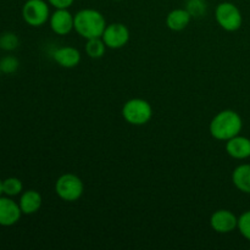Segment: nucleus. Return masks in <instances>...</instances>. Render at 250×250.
Wrapping results in <instances>:
<instances>
[{"label":"nucleus","instance_id":"11","mask_svg":"<svg viewBox=\"0 0 250 250\" xmlns=\"http://www.w3.org/2000/svg\"><path fill=\"white\" fill-rule=\"evenodd\" d=\"M226 151L231 158L236 160H244L250 158V139L241 134L229 139L226 143Z\"/></svg>","mask_w":250,"mask_h":250},{"label":"nucleus","instance_id":"16","mask_svg":"<svg viewBox=\"0 0 250 250\" xmlns=\"http://www.w3.org/2000/svg\"><path fill=\"white\" fill-rule=\"evenodd\" d=\"M107 46L105 45L104 41L100 38H90L87 39V43H85V53L89 58L92 59H100L104 56L105 50H106Z\"/></svg>","mask_w":250,"mask_h":250},{"label":"nucleus","instance_id":"13","mask_svg":"<svg viewBox=\"0 0 250 250\" xmlns=\"http://www.w3.org/2000/svg\"><path fill=\"white\" fill-rule=\"evenodd\" d=\"M42 203H43V199H42L41 193L34 189L22 192L19 200L20 209L23 215H33L38 212L42 207Z\"/></svg>","mask_w":250,"mask_h":250},{"label":"nucleus","instance_id":"21","mask_svg":"<svg viewBox=\"0 0 250 250\" xmlns=\"http://www.w3.org/2000/svg\"><path fill=\"white\" fill-rule=\"evenodd\" d=\"M187 10L192 16L200 17L207 11V2L205 0H188Z\"/></svg>","mask_w":250,"mask_h":250},{"label":"nucleus","instance_id":"5","mask_svg":"<svg viewBox=\"0 0 250 250\" xmlns=\"http://www.w3.org/2000/svg\"><path fill=\"white\" fill-rule=\"evenodd\" d=\"M215 19L222 29L227 32L238 31L243 23L241 10L233 2H220L215 10Z\"/></svg>","mask_w":250,"mask_h":250},{"label":"nucleus","instance_id":"1","mask_svg":"<svg viewBox=\"0 0 250 250\" xmlns=\"http://www.w3.org/2000/svg\"><path fill=\"white\" fill-rule=\"evenodd\" d=\"M243 128V120L234 110H222L211 120L209 126L210 134L217 141L227 142L238 136Z\"/></svg>","mask_w":250,"mask_h":250},{"label":"nucleus","instance_id":"17","mask_svg":"<svg viewBox=\"0 0 250 250\" xmlns=\"http://www.w3.org/2000/svg\"><path fill=\"white\" fill-rule=\"evenodd\" d=\"M23 192V183L17 177H7L2 181V194L7 197H17Z\"/></svg>","mask_w":250,"mask_h":250},{"label":"nucleus","instance_id":"12","mask_svg":"<svg viewBox=\"0 0 250 250\" xmlns=\"http://www.w3.org/2000/svg\"><path fill=\"white\" fill-rule=\"evenodd\" d=\"M80 50L75 46H61L53 53V59L65 68H73L81 62Z\"/></svg>","mask_w":250,"mask_h":250},{"label":"nucleus","instance_id":"23","mask_svg":"<svg viewBox=\"0 0 250 250\" xmlns=\"http://www.w3.org/2000/svg\"><path fill=\"white\" fill-rule=\"evenodd\" d=\"M0 195H2V180H0Z\"/></svg>","mask_w":250,"mask_h":250},{"label":"nucleus","instance_id":"14","mask_svg":"<svg viewBox=\"0 0 250 250\" xmlns=\"http://www.w3.org/2000/svg\"><path fill=\"white\" fill-rule=\"evenodd\" d=\"M192 20V15L187 9H175L166 16V24L173 32H181L187 28Z\"/></svg>","mask_w":250,"mask_h":250},{"label":"nucleus","instance_id":"7","mask_svg":"<svg viewBox=\"0 0 250 250\" xmlns=\"http://www.w3.org/2000/svg\"><path fill=\"white\" fill-rule=\"evenodd\" d=\"M102 39L109 49H121L128 43L129 29L126 24L120 22L110 23L105 28Z\"/></svg>","mask_w":250,"mask_h":250},{"label":"nucleus","instance_id":"25","mask_svg":"<svg viewBox=\"0 0 250 250\" xmlns=\"http://www.w3.org/2000/svg\"><path fill=\"white\" fill-rule=\"evenodd\" d=\"M115 1H120V0H115Z\"/></svg>","mask_w":250,"mask_h":250},{"label":"nucleus","instance_id":"2","mask_svg":"<svg viewBox=\"0 0 250 250\" xmlns=\"http://www.w3.org/2000/svg\"><path fill=\"white\" fill-rule=\"evenodd\" d=\"M104 15L95 9H82L75 15V31L82 38H100L106 28Z\"/></svg>","mask_w":250,"mask_h":250},{"label":"nucleus","instance_id":"20","mask_svg":"<svg viewBox=\"0 0 250 250\" xmlns=\"http://www.w3.org/2000/svg\"><path fill=\"white\" fill-rule=\"evenodd\" d=\"M238 231L247 241L250 242V210L244 211L238 217Z\"/></svg>","mask_w":250,"mask_h":250},{"label":"nucleus","instance_id":"9","mask_svg":"<svg viewBox=\"0 0 250 250\" xmlns=\"http://www.w3.org/2000/svg\"><path fill=\"white\" fill-rule=\"evenodd\" d=\"M19 203L11 197L0 195V226L10 227L16 225L22 216Z\"/></svg>","mask_w":250,"mask_h":250},{"label":"nucleus","instance_id":"19","mask_svg":"<svg viewBox=\"0 0 250 250\" xmlns=\"http://www.w3.org/2000/svg\"><path fill=\"white\" fill-rule=\"evenodd\" d=\"M20 67V61L16 56L7 55L0 60V70L5 75H12L16 72Z\"/></svg>","mask_w":250,"mask_h":250},{"label":"nucleus","instance_id":"22","mask_svg":"<svg viewBox=\"0 0 250 250\" xmlns=\"http://www.w3.org/2000/svg\"><path fill=\"white\" fill-rule=\"evenodd\" d=\"M46 1L55 9H68L75 2V0H46Z\"/></svg>","mask_w":250,"mask_h":250},{"label":"nucleus","instance_id":"24","mask_svg":"<svg viewBox=\"0 0 250 250\" xmlns=\"http://www.w3.org/2000/svg\"><path fill=\"white\" fill-rule=\"evenodd\" d=\"M1 73H2V72H1V70H0V76H1Z\"/></svg>","mask_w":250,"mask_h":250},{"label":"nucleus","instance_id":"3","mask_svg":"<svg viewBox=\"0 0 250 250\" xmlns=\"http://www.w3.org/2000/svg\"><path fill=\"white\" fill-rule=\"evenodd\" d=\"M122 116L133 126H143L148 124L153 116V107L146 99L133 98L122 106Z\"/></svg>","mask_w":250,"mask_h":250},{"label":"nucleus","instance_id":"15","mask_svg":"<svg viewBox=\"0 0 250 250\" xmlns=\"http://www.w3.org/2000/svg\"><path fill=\"white\" fill-rule=\"evenodd\" d=\"M232 182L242 193L250 194V164H242L232 172Z\"/></svg>","mask_w":250,"mask_h":250},{"label":"nucleus","instance_id":"10","mask_svg":"<svg viewBox=\"0 0 250 250\" xmlns=\"http://www.w3.org/2000/svg\"><path fill=\"white\" fill-rule=\"evenodd\" d=\"M49 24L51 31L58 36H67L75 29V15L71 14L68 9H55L50 15Z\"/></svg>","mask_w":250,"mask_h":250},{"label":"nucleus","instance_id":"6","mask_svg":"<svg viewBox=\"0 0 250 250\" xmlns=\"http://www.w3.org/2000/svg\"><path fill=\"white\" fill-rule=\"evenodd\" d=\"M22 17L28 26H43L50 19L49 2L45 0H27L22 7Z\"/></svg>","mask_w":250,"mask_h":250},{"label":"nucleus","instance_id":"4","mask_svg":"<svg viewBox=\"0 0 250 250\" xmlns=\"http://www.w3.org/2000/svg\"><path fill=\"white\" fill-rule=\"evenodd\" d=\"M84 192L82 180L75 173H63L55 182V193L65 202H77Z\"/></svg>","mask_w":250,"mask_h":250},{"label":"nucleus","instance_id":"18","mask_svg":"<svg viewBox=\"0 0 250 250\" xmlns=\"http://www.w3.org/2000/svg\"><path fill=\"white\" fill-rule=\"evenodd\" d=\"M20 45V39L14 32H5L0 36V49L5 51H12Z\"/></svg>","mask_w":250,"mask_h":250},{"label":"nucleus","instance_id":"8","mask_svg":"<svg viewBox=\"0 0 250 250\" xmlns=\"http://www.w3.org/2000/svg\"><path fill=\"white\" fill-rule=\"evenodd\" d=\"M210 226L217 233H231L238 227V217L229 210L220 209L210 217Z\"/></svg>","mask_w":250,"mask_h":250}]
</instances>
